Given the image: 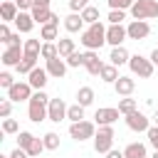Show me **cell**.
<instances>
[{
    "label": "cell",
    "mask_w": 158,
    "mask_h": 158,
    "mask_svg": "<svg viewBox=\"0 0 158 158\" xmlns=\"http://www.w3.org/2000/svg\"><path fill=\"white\" fill-rule=\"evenodd\" d=\"M57 49H59V57H69V54H74L77 52V47H74V40H69V37H59L57 40Z\"/></svg>",
    "instance_id": "484cf974"
},
{
    "label": "cell",
    "mask_w": 158,
    "mask_h": 158,
    "mask_svg": "<svg viewBox=\"0 0 158 158\" xmlns=\"http://www.w3.org/2000/svg\"><path fill=\"white\" fill-rule=\"evenodd\" d=\"M67 67H84V54L81 52H74L67 57Z\"/></svg>",
    "instance_id": "ab89813d"
},
{
    "label": "cell",
    "mask_w": 158,
    "mask_h": 158,
    "mask_svg": "<svg viewBox=\"0 0 158 158\" xmlns=\"http://www.w3.org/2000/svg\"><path fill=\"white\" fill-rule=\"evenodd\" d=\"M101 81H106V84H116V79L121 77L118 74V67H114V64H104V69H101Z\"/></svg>",
    "instance_id": "83f0119b"
},
{
    "label": "cell",
    "mask_w": 158,
    "mask_h": 158,
    "mask_svg": "<svg viewBox=\"0 0 158 158\" xmlns=\"http://www.w3.org/2000/svg\"><path fill=\"white\" fill-rule=\"evenodd\" d=\"M10 44H20V32H12V37H10ZM7 44V47H10Z\"/></svg>",
    "instance_id": "f907efd6"
},
{
    "label": "cell",
    "mask_w": 158,
    "mask_h": 158,
    "mask_svg": "<svg viewBox=\"0 0 158 158\" xmlns=\"http://www.w3.org/2000/svg\"><path fill=\"white\" fill-rule=\"evenodd\" d=\"M2 133H20V126L15 118H2Z\"/></svg>",
    "instance_id": "f35d334b"
},
{
    "label": "cell",
    "mask_w": 158,
    "mask_h": 158,
    "mask_svg": "<svg viewBox=\"0 0 158 158\" xmlns=\"http://www.w3.org/2000/svg\"><path fill=\"white\" fill-rule=\"evenodd\" d=\"M126 32H128V40H146L148 35H151V25L146 22V20H131L128 25H126Z\"/></svg>",
    "instance_id": "30bf717a"
},
{
    "label": "cell",
    "mask_w": 158,
    "mask_h": 158,
    "mask_svg": "<svg viewBox=\"0 0 158 158\" xmlns=\"http://www.w3.org/2000/svg\"><path fill=\"white\" fill-rule=\"evenodd\" d=\"M35 25H37V22H35L32 12H22V10H20V15L15 17V27H17V32H22V35L32 32V27H35Z\"/></svg>",
    "instance_id": "ac0fdd59"
},
{
    "label": "cell",
    "mask_w": 158,
    "mask_h": 158,
    "mask_svg": "<svg viewBox=\"0 0 158 158\" xmlns=\"http://www.w3.org/2000/svg\"><path fill=\"white\" fill-rule=\"evenodd\" d=\"M118 111H121L123 116H128V114L138 111V104H136V99H131V96H123V99H118Z\"/></svg>",
    "instance_id": "f546056e"
},
{
    "label": "cell",
    "mask_w": 158,
    "mask_h": 158,
    "mask_svg": "<svg viewBox=\"0 0 158 158\" xmlns=\"http://www.w3.org/2000/svg\"><path fill=\"white\" fill-rule=\"evenodd\" d=\"M12 84H15L12 74H10V72H0V86H2V89H10Z\"/></svg>",
    "instance_id": "ee69618b"
},
{
    "label": "cell",
    "mask_w": 158,
    "mask_h": 158,
    "mask_svg": "<svg viewBox=\"0 0 158 158\" xmlns=\"http://www.w3.org/2000/svg\"><path fill=\"white\" fill-rule=\"evenodd\" d=\"M67 118H69L72 123H79V121H84V106H79V104H72V106L67 109Z\"/></svg>",
    "instance_id": "1f68e13d"
},
{
    "label": "cell",
    "mask_w": 158,
    "mask_h": 158,
    "mask_svg": "<svg viewBox=\"0 0 158 158\" xmlns=\"http://www.w3.org/2000/svg\"><path fill=\"white\" fill-rule=\"evenodd\" d=\"M106 158H123V151H116V148H111V151L106 153Z\"/></svg>",
    "instance_id": "c3c4849f"
},
{
    "label": "cell",
    "mask_w": 158,
    "mask_h": 158,
    "mask_svg": "<svg viewBox=\"0 0 158 158\" xmlns=\"http://www.w3.org/2000/svg\"><path fill=\"white\" fill-rule=\"evenodd\" d=\"M59 25H54V22H47V25H42L40 27V37L44 40V42H54L57 37H59V30H57Z\"/></svg>",
    "instance_id": "d4e9b609"
},
{
    "label": "cell",
    "mask_w": 158,
    "mask_h": 158,
    "mask_svg": "<svg viewBox=\"0 0 158 158\" xmlns=\"http://www.w3.org/2000/svg\"><path fill=\"white\" fill-rule=\"evenodd\" d=\"M47 106H49V96L44 91H35L32 99L27 101V118L32 123H40L47 118Z\"/></svg>",
    "instance_id": "7a4b0ae2"
},
{
    "label": "cell",
    "mask_w": 158,
    "mask_h": 158,
    "mask_svg": "<svg viewBox=\"0 0 158 158\" xmlns=\"http://www.w3.org/2000/svg\"><path fill=\"white\" fill-rule=\"evenodd\" d=\"M128 12L133 20H153L158 17V0H136Z\"/></svg>",
    "instance_id": "3957f363"
},
{
    "label": "cell",
    "mask_w": 158,
    "mask_h": 158,
    "mask_svg": "<svg viewBox=\"0 0 158 158\" xmlns=\"http://www.w3.org/2000/svg\"><path fill=\"white\" fill-rule=\"evenodd\" d=\"M32 141H35V136H32L30 131H20V133H17V148H22V151H27Z\"/></svg>",
    "instance_id": "d590c367"
},
{
    "label": "cell",
    "mask_w": 158,
    "mask_h": 158,
    "mask_svg": "<svg viewBox=\"0 0 158 158\" xmlns=\"http://www.w3.org/2000/svg\"><path fill=\"white\" fill-rule=\"evenodd\" d=\"M79 15H81V20H84L86 25H96V22H101L99 7H94V5H89V7H86V10H81Z\"/></svg>",
    "instance_id": "f1b7e54d"
},
{
    "label": "cell",
    "mask_w": 158,
    "mask_h": 158,
    "mask_svg": "<svg viewBox=\"0 0 158 158\" xmlns=\"http://www.w3.org/2000/svg\"><path fill=\"white\" fill-rule=\"evenodd\" d=\"M123 121H126V126H128L131 131H136V133H146V131L151 128L148 116H146V114H141V111H133V114L123 116Z\"/></svg>",
    "instance_id": "9c48e42d"
},
{
    "label": "cell",
    "mask_w": 158,
    "mask_h": 158,
    "mask_svg": "<svg viewBox=\"0 0 158 158\" xmlns=\"http://www.w3.org/2000/svg\"><path fill=\"white\" fill-rule=\"evenodd\" d=\"M47 74L49 77H54V79H62L64 74H67V59L64 57H54V59H49L47 62Z\"/></svg>",
    "instance_id": "9a60e30c"
},
{
    "label": "cell",
    "mask_w": 158,
    "mask_h": 158,
    "mask_svg": "<svg viewBox=\"0 0 158 158\" xmlns=\"http://www.w3.org/2000/svg\"><path fill=\"white\" fill-rule=\"evenodd\" d=\"M114 89H116V94H118V96H131V94H133V89H136V81H133L131 77H118V79H116V84H114Z\"/></svg>",
    "instance_id": "ffe728a7"
},
{
    "label": "cell",
    "mask_w": 158,
    "mask_h": 158,
    "mask_svg": "<svg viewBox=\"0 0 158 158\" xmlns=\"http://www.w3.org/2000/svg\"><path fill=\"white\" fill-rule=\"evenodd\" d=\"M153 121H156V126H158V109H156V114H153Z\"/></svg>",
    "instance_id": "f5cc1de1"
},
{
    "label": "cell",
    "mask_w": 158,
    "mask_h": 158,
    "mask_svg": "<svg viewBox=\"0 0 158 158\" xmlns=\"http://www.w3.org/2000/svg\"><path fill=\"white\" fill-rule=\"evenodd\" d=\"M84 67H86V72L91 74V77H99L101 74V69H104V62L99 59V54L96 52H84Z\"/></svg>",
    "instance_id": "5bb4252c"
},
{
    "label": "cell",
    "mask_w": 158,
    "mask_h": 158,
    "mask_svg": "<svg viewBox=\"0 0 158 158\" xmlns=\"http://www.w3.org/2000/svg\"><path fill=\"white\" fill-rule=\"evenodd\" d=\"M32 7H49V0H32Z\"/></svg>",
    "instance_id": "681fc988"
},
{
    "label": "cell",
    "mask_w": 158,
    "mask_h": 158,
    "mask_svg": "<svg viewBox=\"0 0 158 158\" xmlns=\"http://www.w3.org/2000/svg\"><path fill=\"white\" fill-rule=\"evenodd\" d=\"M114 126H99V131H96V136H94V151L96 153H109L111 148H114Z\"/></svg>",
    "instance_id": "5b68a950"
},
{
    "label": "cell",
    "mask_w": 158,
    "mask_h": 158,
    "mask_svg": "<svg viewBox=\"0 0 158 158\" xmlns=\"http://www.w3.org/2000/svg\"><path fill=\"white\" fill-rule=\"evenodd\" d=\"M84 25H86V22L81 20V15H79V12H69V15L64 17V30H67V32H72V35H74V32H79V35H81V32L86 30Z\"/></svg>",
    "instance_id": "e0dca14e"
},
{
    "label": "cell",
    "mask_w": 158,
    "mask_h": 158,
    "mask_svg": "<svg viewBox=\"0 0 158 158\" xmlns=\"http://www.w3.org/2000/svg\"><path fill=\"white\" fill-rule=\"evenodd\" d=\"M151 62H153V64H156V67H158V47H156V49H153V52H151Z\"/></svg>",
    "instance_id": "816d5d0a"
},
{
    "label": "cell",
    "mask_w": 158,
    "mask_h": 158,
    "mask_svg": "<svg viewBox=\"0 0 158 158\" xmlns=\"http://www.w3.org/2000/svg\"><path fill=\"white\" fill-rule=\"evenodd\" d=\"M81 40V44L86 47V49H91V52H96V49H101L104 44H106V27L101 25V22H96V25H89L81 35H79Z\"/></svg>",
    "instance_id": "6da1fadb"
},
{
    "label": "cell",
    "mask_w": 158,
    "mask_h": 158,
    "mask_svg": "<svg viewBox=\"0 0 158 158\" xmlns=\"http://www.w3.org/2000/svg\"><path fill=\"white\" fill-rule=\"evenodd\" d=\"M146 136H148V143L158 151V126H151V128L146 131Z\"/></svg>",
    "instance_id": "7bdbcfd3"
},
{
    "label": "cell",
    "mask_w": 158,
    "mask_h": 158,
    "mask_svg": "<svg viewBox=\"0 0 158 158\" xmlns=\"http://www.w3.org/2000/svg\"><path fill=\"white\" fill-rule=\"evenodd\" d=\"M7 99L20 104V101H30L32 99V86L27 81H15L10 89H7Z\"/></svg>",
    "instance_id": "52a82bcc"
},
{
    "label": "cell",
    "mask_w": 158,
    "mask_h": 158,
    "mask_svg": "<svg viewBox=\"0 0 158 158\" xmlns=\"http://www.w3.org/2000/svg\"><path fill=\"white\" fill-rule=\"evenodd\" d=\"M10 158H30V156H27V151H22V148H15V151L10 153Z\"/></svg>",
    "instance_id": "7dc6e473"
},
{
    "label": "cell",
    "mask_w": 158,
    "mask_h": 158,
    "mask_svg": "<svg viewBox=\"0 0 158 158\" xmlns=\"http://www.w3.org/2000/svg\"><path fill=\"white\" fill-rule=\"evenodd\" d=\"M22 57H25L22 44H10V47L2 52V64H5V67H17V64L22 62Z\"/></svg>",
    "instance_id": "4fadbf2b"
},
{
    "label": "cell",
    "mask_w": 158,
    "mask_h": 158,
    "mask_svg": "<svg viewBox=\"0 0 158 158\" xmlns=\"http://www.w3.org/2000/svg\"><path fill=\"white\" fill-rule=\"evenodd\" d=\"M10 37H12V32H10V27H7V22H2V25H0V42H5V44H10Z\"/></svg>",
    "instance_id": "f6af8a7d"
},
{
    "label": "cell",
    "mask_w": 158,
    "mask_h": 158,
    "mask_svg": "<svg viewBox=\"0 0 158 158\" xmlns=\"http://www.w3.org/2000/svg\"><path fill=\"white\" fill-rule=\"evenodd\" d=\"M0 15H2V22H15V17L20 15V7L15 0H5L0 5Z\"/></svg>",
    "instance_id": "d6986e66"
},
{
    "label": "cell",
    "mask_w": 158,
    "mask_h": 158,
    "mask_svg": "<svg viewBox=\"0 0 158 158\" xmlns=\"http://www.w3.org/2000/svg\"><path fill=\"white\" fill-rule=\"evenodd\" d=\"M126 20V10H111L109 12V25H121Z\"/></svg>",
    "instance_id": "74e56055"
},
{
    "label": "cell",
    "mask_w": 158,
    "mask_h": 158,
    "mask_svg": "<svg viewBox=\"0 0 158 158\" xmlns=\"http://www.w3.org/2000/svg\"><path fill=\"white\" fill-rule=\"evenodd\" d=\"M123 40H128V32H126L123 25H109L106 27V42L111 47H121Z\"/></svg>",
    "instance_id": "7c38bea8"
},
{
    "label": "cell",
    "mask_w": 158,
    "mask_h": 158,
    "mask_svg": "<svg viewBox=\"0 0 158 158\" xmlns=\"http://www.w3.org/2000/svg\"><path fill=\"white\" fill-rule=\"evenodd\" d=\"M118 116H121L118 109H114V106H101V109H96V114H94V123H96V126H114V123L118 121Z\"/></svg>",
    "instance_id": "ba28073f"
},
{
    "label": "cell",
    "mask_w": 158,
    "mask_h": 158,
    "mask_svg": "<svg viewBox=\"0 0 158 158\" xmlns=\"http://www.w3.org/2000/svg\"><path fill=\"white\" fill-rule=\"evenodd\" d=\"M111 10H131L136 0H106Z\"/></svg>",
    "instance_id": "8d00e7d4"
},
{
    "label": "cell",
    "mask_w": 158,
    "mask_h": 158,
    "mask_svg": "<svg viewBox=\"0 0 158 158\" xmlns=\"http://www.w3.org/2000/svg\"><path fill=\"white\" fill-rule=\"evenodd\" d=\"M17 2V7L25 12V10H32V0H15Z\"/></svg>",
    "instance_id": "bcb514c9"
},
{
    "label": "cell",
    "mask_w": 158,
    "mask_h": 158,
    "mask_svg": "<svg viewBox=\"0 0 158 158\" xmlns=\"http://www.w3.org/2000/svg\"><path fill=\"white\" fill-rule=\"evenodd\" d=\"M10 114H12V101L10 99H2L0 101V116L2 118H10Z\"/></svg>",
    "instance_id": "60d3db41"
},
{
    "label": "cell",
    "mask_w": 158,
    "mask_h": 158,
    "mask_svg": "<svg viewBox=\"0 0 158 158\" xmlns=\"http://www.w3.org/2000/svg\"><path fill=\"white\" fill-rule=\"evenodd\" d=\"M69 136H72L74 141H79V143L86 141V138H94V136H96V123H94V121H86V118L79 121V123H72V126H69Z\"/></svg>",
    "instance_id": "8992f818"
},
{
    "label": "cell",
    "mask_w": 158,
    "mask_h": 158,
    "mask_svg": "<svg viewBox=\"0 0 158 158\" xmlns=\"http://www.w3.org/2000/svg\"><path fill=\"white\" fill-rule=\"evenodd\" d=\"M77 104L79 106H91L94 104V89L91 86H79V91H77Z\"/></svg>",
    "instance_id": "603a6c76"
},
{
    "label": "cell",
    "mask_w": 158,
    "mask_h": 158,
    "mask_svg": "<svg viewBox=\"0 0 158 158\" xmlns=\"http://www.w3.org/2000/svg\"><path fill=\"white\" fill-rule=\"evenodd\" d=\"M35 67H37V59H35V57H22V62H20L15 69H17V74H30Z\"/></svg>",
    "instance_id": "d6a6232c"
},
{
    "label": "cell",
    "mask_w": 158,
    "mask_h": 158,
    "mask_svg": "<svg viewBox=\"0 0 158 158\" xmlns=\"http://www.w3.org/2000/svg\"><path fill=\"white\" fill-rule=\"evenodd\" d=\"M42 141H44V148L47 151H57L59 148V133H54V131H47L42 136Z\"/></svg>",
    "instance_id": "836d02e7"
},
{
    "label": "cell",
    "mask_w": 158,
    "mask_h": 158,
    "mask_svg": "<svg viewBox=\"0 0 158 158\" xmlns=\"http://www.w3.org/2000/svg\"><path fill=\"white\" fill-rule=\"evenodd\" d=\"M30 12H32V17H35V22H37L40 27H42V25H47V22L52 20V15H54L49 7H32Z\"/></svg>",
    "instance_id": "cb8c5ba5"
},
{
    "label": "cell",
    "mask_w": 158,
    "mask_h": 158,
    "mask_svg": "<svg viewBox=\"0 0 158 158\" xmlns=\"http://www.w3.org/2000/svg\"><path fill=\"white\" fill-rule=\"evenodd\" d=\"M89 7V0H69V10L72 12H81Z\"/></svg>",
    "instance_id": "b9f144b4"
},
{
    "label": "cell",
    "mask_w": 158,
    "mask_h": 158,
    "mask_svg": "<svg viewBox=\"0 0 158 158\" xmlns=\"http://www.w3.org/2000/svg\"><path fill=\"white\" fill-rule=\"evenodd\" d=\"M67 104H64V99H49V106H47V118L49 121H54V123H59V121H64L67 118Z\"/></svg>",
    "instance_id": "8fae6325"
},
{
    "label": "cell",
    "mask_w": 158,
    "mask_h": 158,
    "mask_svg": "<svg viewBox=\"0 0 158 158\" xmlns=\"http://www.w3.org/2000/svg\"><path fill=\"white\" fill-rule=\"evenodd\" d=\"M123 158H148V151H146L143 143L133 141V143H128V146L123 148Z\"/></svg>",
    "instance_id": "7402d4cb"
},
{
    "label": "cell",
    "mask_w": 158,
    "mask_h": 158,
    "mask_svg": "<svg viewBox=\"0 0 158 158\" xmlns=\"http://www.w3.org/2000/svg\"><path fill=\"white\" fill-rule=\"evenodd\" d=\"M27 77H30V79H27V84H30L32 89L42 91V89H44V84H47V77H49V74H47V69H42V67H35V69H32Z\"/></svg>",
    "instance_id": "2e32d148"
},
{
    "label": "cell",
    "mask_w": 158,
    "mask_h": 158,
    "mask_svg": "<svg viewBox=\"0 0 158 158\" xmlns=\"http://www.w3.org/2000/svg\"><path fill=\"white\" fill-rule=\"evenodd\" d=\"M0 158H10V156H0Z\"/></svg>",
    "instance_id": "db71d44e"
},
{
    "label": "cell",
    "mask_w": 158,
    "mask_h": 158,
    "mask_svg": "<svg viewBox=\"0 0 158 158\" xmlns=\"http://www.w3.org/2000/svg\"><path fill=\"white\" fill-rule=\"evenodd\" d=\"M42 151H44V141L35 136V141H32V143H30V148H27V156H30V158H40V153H42Z\"/></svg>",
    "instance_id": "e575fe53"
},
{
    "label": "cell",
    "mask_w": 158,
    "mask_h": 158,
    "mask_svg": "<svg viewBox=\"0 0 158 158\" xmlns=\"http://www.w3.org/2000/svg\"><path fill=\"white\" fill-rule=\"evenodd\" d=\"M42 59H54V57H59V49H57V42H42V54H40Z\"/></svg>",
    "instance_id": "4dcf8cb0"
},
{
    "label": "cell",
    "mask_w": 158,
    "mask_h": 158,
    "mask_svg": "<svg viewBox=\"0 0 158 158\" xmlns=\"http://www.w3.org/2000/svg\"><path fill=\"white\" fill-rule=\"evenodd\" d=\"M153 67L156 64L151 62V57H143V54H131V59H128V69L141 79L153 77Z\"/></svg>",
    "instance_id": "277c9868"
},
{
    "label": "cell",
    "mask_w": 158,
    "mask_h": 158,
    "mask_svg": "<svg viewBox=\"0 0 158 158\" xmlns=\"http://www.w3.org/2000/svg\"><path fill=\"white\" fill-rule=\"evenodd\" d=\"M109 64H114V67H121V64H128V59H131V54H128V49L121 44V47H114L111 49V54H109Z\"/></svg>",
    "instance_id": "44dd1931"
},
{
    "label": "cell",
    "mask_w": 158,
    "mask_h": 158,
    "mask_svg": "<svg viewBox=\"0 0 158 158\" xmlns=\"http://www.w3.org/2000/svg\"><path fill=\"white\" fill-rule=\"evenodd\" d=\"M22 49H25V57H35V59H40V54H42V44H40V40H25Z\"/></svg>",
    "instance_id": "4316f807"
}]
</instances>
